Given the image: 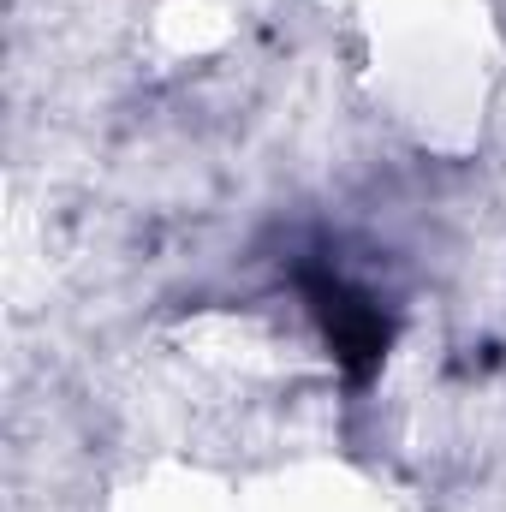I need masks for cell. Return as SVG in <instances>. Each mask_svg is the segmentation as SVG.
Here are the masks:
<instances>
[{"mask_svg":"<svg viewBox=\"0 0 506 512\" xmlns=\"http://www.w3.org/2000/svg\"><path fill=\"white\" fill-rule=\"evenodd\" d=\"M304 304H310V322H316L328 358L364 382L387 352V310L376 304V292L352 286L340 268H316V274H304Z\"/></svg>","mask_w":506,"mask_h":512,"instance_id":"1","label":"cell"}]
</instances>
